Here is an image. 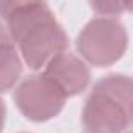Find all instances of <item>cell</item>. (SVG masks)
<instances>
[{
  "label": "cell",
  "instance_id": "obj_3",
  "mask_svg": "<svg viewBox=\"0 0 133 133\" xmlns=\"http://www.w3.org/2000/svg\"><path fill=\"white\" fill-rule=\"evenodd\" d=\"M129 48V34L116 17H96L76 37L79 56L91 66L105 68L116 64Z\"/></svg>",
  "mask_w": 133,
  "mask_h": 133
},
{
  "label": "cell",
  "instance_id": "obj_11",
  "mask_svg": "<svg viewBox=\"0 0 133 133\" xmlns=\"http://www.w3.org/2000/svg\"><path fill=\"white\" fill-rule=\"evenodd\" d=\"M122 3H124V9L133 14V0H122Z\"/></svg>",
  "mask_w": 133,
  "mask_h": 133
},
{
  "label": "cell",
  "instance_id": "obj_4",
  "mask_svg": "<svg viewBox=\"0 0 133 133\" xmlns=\"http://www.w3.org/2000/svg\"><path fill=\"white\" fill-rule=\"evenodd\" d=\"M12 99L28 121L46 122L64 110L66 96L42 71L20 81L12 93Z\"/></svg>",
  "mask_w": 133,
  "mask_h": 133
},
{
  "label": "cell",
  "instance_id": "obj_1",
  "mask_svg": "<svg viewBox=\"0 0 133 133\" xmlns=\"http://www.w3.org/2000/svg\"><path fill=\"white\" fill-rule=\"evenodd\" d=\"M6 28L22 61L34 71L45 68L70 45L65 30L45 2L11 16L6 20Z\"/></svg>",
  "mask_w": 133,
  "mask_h": 133
},
{
  "label": "cell",
  "instance_id": "obj_5",
  "mask_svg": "<svg viewBox=\"0 0 133 133\" xmlns=\"http://www.w3.org/2000/svg\"><path fill=\"white\" fill-rule=\"evenodd\" d=\"M43 73L61 88L66 98H73L85 91L91 81L88 64L71 53H59L46 65Z\"/></svg>",
  "mask_w": 133,
  "mask_h": 133
},
{
  "label": "cell",
  "instance_id": "obj_10",
  "mask_svg": "<svg viewBox=\"0 0 133 133\" xmlns=\"http://www.w3.org/2000/svg\"><path fill=\"white\" fill-rule=\"evenodd\" d=\"M5 122H6V105H5L3 99L0 98V133L5 127Z\"/></svg>",
  "mask_w": 133,
  "mask_h": 133
},
{
  "label": "cell",
  "instance_id": "obj_7",
  "mask_svg": "<svg viewBox=\"0 0 133 133\" xmlns=\"http://www.w3.org/2000/svg\"><path fill=\"white\" fill-rule=\"evenodd\" d=\"M88 5L101 17H119L125 11L122 0H88Z\"/></svg>",
  "mask_w": 133,
  "mask_h": 133
},
{
  "label": "cell",
  "instance_id": "obj_2",
  "mask_svg": "<svg viewBox=\"0 0 133 133\" xmlns=\"http://www.w3.org/2000/svg\"><path fill=\"white\" fill-rule=\"evenodd\" d=\"M81 116L85 133H125L133 125V79L116 73L101 77Z\"/></svg>",
  "mask_w": 133,
  "mask_h": 133
},
{
  "label": "cell",
  "instance_id": "obj_9",
  "mask_svg": "<svg viewBox=\"0 0 133 133\" xmlns=\"http://www.w3.org/2000/svg\"><path fill=\"white\" fill-rule=\"evenodd\" d=\"M8 42H12L11 36L8 33V28L0 22V43H8Z\"/></svg>",
  "mask_w": 133,
  "mask_h": 133
},
{
  "label": "cell",
  "instance_id": "obj_13",
  "mask_svg": "<svg viewBox=\"0 0 133 133\" xmlns=\"http://www.w3.org/2000/svg\"><path fill=\"white\" fill-rule=\"evenodd\" d=\"M22 133H26V132H22Z\"/></svg>",
  "mask_w": 133,
  "mask_h": 133
},
{
  "label": "cell",
  "instance_id": "obj_8",
  "mask_svg": "<svg viewBox=\"0 0 133 133\" xmlns=\"http://www.w3.org/2000/svg\"><path fill=\"white\" fill-rule=\"evenodd\" d=\"M43 0H0V19H3L5 22L14 16L16 12L30 8L33 5H37Z\"/></svg>",
  "mask_w": 133,
  "mask_h": 133
},
{
  "label": "cell",
  "instance_id": "obj_12",
  "mask_svg": "<svg viewBox=\"0 0 133 133\" xmlns=\"http://www.w3.org/2000/svg\"><path fill=\"white\" fill-rule=\"evenodd\" d=\"M125 133H133V130H130V132H125Z\"/></svg>",
  "mask_w": 133,
  "mask_h": 133
},
{
  "label": "cell",
  "instance_id": "obj_6",
  "mask_svg": "<svg viewBox=\"0 0 133 133\" xmlns=\"http://www.w3.org/2000/svg\"><path fill=\"white\" fill-rule=\"evenodd\" d=\"M23 70L22 56L14 42L0 43V93L12 90Z\"/></svg>",
  "mask_w": 133,
  "mask_h": 133
}]
</instances>
